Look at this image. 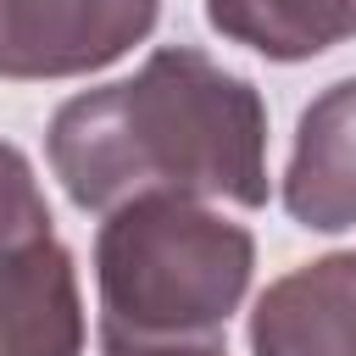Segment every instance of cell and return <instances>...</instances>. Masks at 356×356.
Segmentation results:
<instances>
[{
	"instance_id": "obj_1",
	"label": "cell",
	"mask_w": 356,
	"mask_h": 356,
	"mask_svg": "<svg viewBox=\"0 0 356 356\" xmlns=\"http://www.w3.org/2000/svg\"><path fill=\"white\" fill-rule=\"evenodd\" d=\"M44 156L83 211L134 195L267 206V106L195 44H161L134 78L72 95L50 117Z\"/></svg>"
},
{
	"instance_id": "obj_7",
	"label": "cell",
	"mask_w": 356,
	"mask_h": 356,
	"mask_svg": "<svg viewBox=\"0 0 356 356\" xmlns=\"http://www.w3.org/2000/svg\"><path fill=\"white\" fill-rule=\"evenodd\" d=\"M206 22L267 61H312L356 39V0H206Z\"/></svg>"
},
{
	"instance_id": "obj_8",
	"label": "cell",
	"mask_w": 356,
	"mask_h": 356,
	"mask_svg": "<svg viewBox=\"0 0 356 356\" xmlns=\"http://www.w3.org/2000/svg\"><path fill=\"white\" fill-rule=\"evenodd\" d=\"M106 356H228L217 334H172V339H128V334H100Z\"/></svg>"
},
{
	"instance_id": "obj_4",
	"label": "cell",
	"mask_w": 356,
	"mask_h": 356,
	"mask_svg": "<svg viewBox=\"0 0 356 356\" xmlns=\"http://www.w3.org/2000/svg\"><path fill=\"white\" fill-rule=\"evenodd\" d=\"M161 0H0V78H83L150 39Z\"/></svg>"
},
{
	"instance_id": "obj_5",
	"label": "cell",
	"mask_w": 356,
	"mask_h": 356,
	"mask_svg": "<svg viewBox=\"0 0 356 356\" xmlns=\"http://www.w3.org/2000/svg\"><path fill=\"white\" fill-rule=\"evenodd\" d=\"M256 356H356V250H334L267 284L250 312Z\"/></svg>"
},
{
	"instance_id": "obj_6",
	"label": "cell",
	"mask_w": 356,
	"mask_h": 356,
	"mask_svg": "<svg viewBox=\"0 0 356 356\" xmlns=\"http://www.w3.org/2000/svg\"><path fill=\"white\" fill-rule=\"evenodd\" d=\"M284 211L312 234L356 228V78L328 83L300 111L284 167Z\"/></svg>"
},
{
	"instance_id": "obj_2",
	"label": "cell",
	"mask_w": 356,
	"mask_h": 356,
	"mask_svg": "<svg viewBox=\"0 0 356 356\" xmlns=\"http://www.w3.org/2000/svg\"><path fill=\"white\" fill-rule=\"evenodd\" d=\"M250 267H256L250 228L222 217L211 200L134 195L111 206L95 234L100 334L128 339L217 334L239 312Z\"/></svg>"
},
{
	"instance_id": "obj_3",
	"label": "cell",
	"mask_w": 356,
	"mask_h": 356,
	"mask_svg": "<svg viewBox=\"0 0 356 356\" xmlns=\"http://www.w3.org/2000/svg\"><path fill=\"white\" fill-rule=\"evenodd\" d=\"M0 356H83V295L44 189L0 139Z\"/></svg>"
}]
</instances>
